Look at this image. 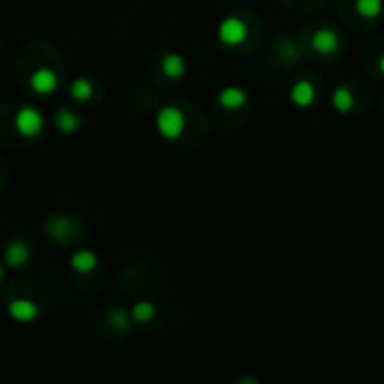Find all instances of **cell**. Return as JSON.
<instances>
[{
  "label": "cell",
  "instance_id": "1",
  "mask_svg": "<svg viewBox=\"0 0 384 384\" xmlns=\"http://www.w3.org/2000/svg\"><path fill=\"white\" fill-rule=\"evenodd\" d=\"M157 131L166 140H177L184 131V115L175 106H164L157 113Z\"/></svg>",
  "mask_w": 384,
  "mask_h": 384
},
{
  "label": "cell",
  "instance_id": "2",
  "mask_svg": "<svg viewBox=\"0 0 384 384\" xmlns=\"http://www.w3.org/2000/svg\"><path fill=\"white\" fill-rule=\"evenodd\" d=\"M16 131L25 137H37L41 135V131L46 128V119H43L41 111L32 108V106H23V108L16 113Z\"/></svg>",
  "mask_w": 384,
  "mask_h": 384
},
{
  "label": "cell",
  "instance_id": "3",
  "mask_svg": "<svg viewBox=\"0 0 384 384\" xmlns=\"http://www.w3.org/2000/svg\"><path fill=\"white\" fill-rule=\"evenodd\" d=\"M218 39L222 46H240V43H245L247 39V25L243 19H238V16H227V19H222L218 25Z\"/></svg>",
  "mask_w": 384,
  "mask_h": 384
},
{
  "label": "cell",
  "instance_id": "4",
  "mask_svg": "<svg viewBox=\"0 0 384 384\" xmlns=\"http://www.w3.org/2000/svg\"><path fill=\"white\" fill-rule=\"evenodd\" d=\"M32 90L34 93H39V95H50V93H55L57 90V86H59V77L55 70H50V68H39L37 73L32 75Z\"/></svg>",
  "mask_w": 384,
  "mask_h": 384
},
{
  "label": "cell",
  "instance_id": "5",
  "mask_svg": "<svg viewBox=\"0 0 384 384\" xmlns=\"http://www.w3.org/2000/svg\"><path fill=\"white\" fill-rule=\"evenodd\" d=\"M312 46H315V50L321 52V55H333V52L339 48L337 32L330 28H319L315 34H312Z\"/></svg>",
  "mask_w": 384,
  "mask_h": 384
},
{
  "label": "cell",
  "instance_id": "6",
  "mask_svg": "<svg viewBox=\"0 0 384 384\" xmlns=\"http://www.w3.org/2000/svg\"><path fill=\"white\" fill-rule=\"evenodd\" d=\"M5 261L12 267H21L30 261V247L23 240H12L10 245L5 247Z\"/></svg>",
  "mask_w": 384,
  "mask_h": 384
},
{
  "label": "cell",
  "instance_id": "7",
  "mask_svg": "<svg viewBox=\"0 0 384 384\" xmlns=\"http://www.w3.org/2000/svg\"><path fill=\"white\" fill-rule=\"evenodd\" d=\"M290 99H292V104L306 108V106H310L312 102H315V86H312L310 81H306V79H301V81H297L290 88Z\"/></svg>",
  "mask_w": 384,
  "mask_h": 384
},
{
  "label": "cell",
  "instance_id": "8",
  "mask_svg": "<svg viewBox=\"0 0 384 384\" xmlns=\"http://www.w3.org/2000/svg\"><path fill=\"white\" fill-rule=\"evenodd\" d=\"M10 315L16 321H32V319H37L39 308H37V303L30 299H16L10 303Z\"/></svg>",
  "mask_w": 384,
  "mask_h": 384
},
{
  "label": "cell",
  "instance_id": "9",
  "mask_svg": "<svg viewBox=\"0 0 384 384\" xmlns=\"http://www.w3.org/2000/svg\"><path fill=\"white\" fill-rule=\"evenodd\" d=\"M218 102H220V106H225V108L236 111L247 102V93L243 90V88H236V86L222 88L220 95H218Z\"/></svg>",
  "mask_w": 384,
  "mask_h": 384
},
{
  "label": "cell",
  "instance_id": "10",
  "mask_svg": "<svg viewBox=\"0 0 384 384\" xmlns=\"http://www.w3.org/2000/svg\"><path fill=\"white\" fill-rule=\"evenodd\" d=\"M48 231L52 236H55L57 240H68V238H73L75 236V231H77V225L70 218H52L50 220V225H48Z\"/></svg>",
  "mask_w": 384,
  "mask_h": 384
},
{
  "label": "cell",
  "instance_id": "11",
  "mask_svg": "<svg viewBox=\"0 0 384 384\" xmlns=\"http://www.w3.org/2000/svg\"><path fill=\"white\" fill-rule=\"evenodd\" d=\"M184 59L180 55H164L162 57V73L169 77V79H180L184 75Z\"/></svg>",
  "mask_w": 384,
  "mask_h": 384
},
{
  "label": "cell",
  "instance_id": "12",
  "mask_svg": "<svg viewBox=\"0 0 384 384\" xmlns=\"http://www.w3.org/2000/svg\"><path fill=\"white\" fill-rule=\"evenodd\" d=\"M333 106L339 111V113H348L353 111L355 106V99H353V93L348 86H337L335 93H333Z\"/></svg>",
  "mask_w": 384,
  "mask_h": 384
},
{
  "label": "cell",
  "instance_id": "13",
  "mask_svg": "<svg viewBox=\"0 0 384 384\" xmlns=\"http://www.w3.org/2000/svg\"><path fill=\"white\" fill-rule=\"evenodd\" d=\"M57 126H59L61 133H64V135H73V133H77L79 126H81V119H79V115H75V113L61 111L57 115Z\"/></svg>",
  "mask_w": 384,
  "mask_h": 384
},
{
  "label": "cell",
  "instance_id": "14",
  "mask_svg": "<svg viewBox=\"0 0 384 384\" xmlns=\"http://www.w3.org/2000/svg\"><path fill=\"white\" fill-rule=\"evenodd\" d=\"M70 95H73L75 102H88L95 95V86L88 81V79H77V81L70 86Z\"/></svg>",
  "mask_w": 384,
  "mask_h": 384
},
{
  "label": "cell",
  "instance_id": "15",
  "mask_svg": "<svg viewBox=\"0 0 384 384\" xmlns=\"http://www.w3.org/2000/svg\"><path fill=\"white\" fill-rule=\"evenodd\" d=\"M95 265H97V256L95 252H88V249H81V252H77L73 256V267L77 272H90L95 270Z\"/></svg>",
  "mask_w": 384,
  "mask_h": 384
},
{
  "label": "cell",
  "instance_id": "16",
  "mask_svg": "<svg viewBox=\"0 0 384 384\" xmlns=\"http://www.w3.org/2000/svg\"><path fill=\"white\" fill-rule=\"evenodd\" d=\"M355 10L364 19H375L382 12V0H355Z\"/></svg>",
  "mask_w": 384,
  "mask_h": 384
},
{
  "label": "cell",
  "instance_id": "17",
  "mask_svg": "<svg viewBox=\"0 0 384 384\" xmlns=\"http://www.w3.org/2000/svg\"><path fill=\"white\" fill-rule=\"evenodd\" d=\"M155 317V306L151 301H140L133 308V319L135 321H151Z\"/></svg>",
  "mask_w": 384,
  "mask_h": 384
},
{
  "label": "cell",
  "instance_id": "18",
  "mask_svg": "<svg viewBox=\"0 0 384 384\" xmlns=\"http://www.w3.org/2000/svg\"><path fill=\"white\" fill-rule=\"evenodd\" d=\"M111 324H113L115 328H119V330H126L128 319H126V315H124L122 310H113V312H111Z\"/></svg>",
  "mask_w": 384,
  "mask_h": 384
},
{
  "label": "cell",
  "instance_id": "19",
  "mask_svg": "<svg viewBox=\"0 0 384 384\" xmlns=\"http://www.w3.org/2000/svg\"><path fill=\"white\" fill-rule=\"evenodd\" d=\"M380 70L384 73V55H382V59H380Z\"/></svg>",
  "mask_w": 384,
  "mask_h": 384
},
{
  "label": "cell",
  "instance_id": "20",
  "mask_svg": "<svg viewBox=\"0 0 384 384\" xmlns=\"http://www.w3.org/2000/svg\"><path fill=\"white\" fill-rule=\"evenodd\" d=\"M3 276H5V272H3V267H0V281H3Z\"/></svg>",
  "mask_w": 384,
  "mask_h": 384
}]
</instances>
